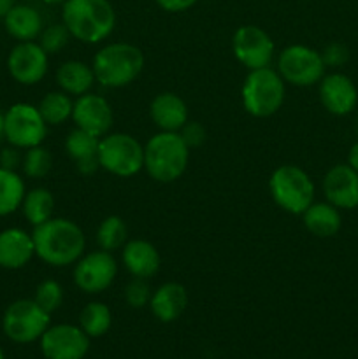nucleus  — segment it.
Returning a JSON list of instances; mask_svg holds the SVG:
<instances>
[{"label":"nucleus","mask_w":358,"mask_h":359,"mask_svg":"<svg viewBox=\"0 0 358 359\" xmlns=\"http://www.w3.org/2000/svg\"><path fill=\"white\" fill-rule=\"evenodd\" d=\"M35 256L55 269L74 266L86 251V235L83 228L67 217H55L39 224L32 231Z\"/></svg>","instance_id":"1"},{"label":"nucleus","mask_w":358,"mask_h":359,"mask_svg":"<svg viewBox=\"0 0 358 359\" xmlns=\"http://www.w3.org/2000/svg\"><path fill=\"white\" fill-rule=\"evenodd\" d=\"M62 23L70 37L84 44H100L114 32L116 13L109 0H67Z\"/></svg>","instance_id":"2"},{"label":"nucleus","mask_w":358,"mask_h":359,"mask_svg":"<svg viewBox=\"0 0 358 359\" xmlns=\"http://www.w3.org/2000/svg\"><path fill=\"white\" fill-rule=\"evenodd\" d=\"M144 53L130 42H109L95 53L91 69L100 86L109 90L130 86L144 70Z\"/></svg>","instance_id":"3"},{"label":"nucleus","mask_w":358,"mask_h":359,"mask_svg":"<svg viewBox=\"0 0 358 359\" xmlns=\"http://www.w3.org/2000/svg\"><path fill=\"white\" fill-rule=\"evenodd\" d=\"M190 149L181 139L179 132H160L154 133L144 144V170L153 181L161 184H171L188 168Z\"/></svg>","instance_id":"4"},{"label":"nucleus","mask_w":358,"mask_h":359,"mask_svg":"<svg viewBox=\"0 0 358 359\" xmlns=\"http://www.w3.org/2000/svg\"><path fill=\"white\" fill-rule=\"evenodd\" d=\"M286 83L272 67L248 70L241 88L242 107L253 118H270L283 107Z\"/></svg>","instance_id":"5"},{"label":"nucleus","mask_w":358,"mask_h":359,"mask_svg":"<svg viewBox=\"0 0 358 359\" xmlns=\"http://www.w3.org/2000/svg\"><path fill=\"white\" fill-rule=\"evenodd\" d=\"M269 191L281 210L302 216V212L314 202L316 186L304 168L284 163L270 174Z\"/></svg>","instance_id":"6"},{"label":"nucleus","mask_w":358,"mask_h":359,"mask_svg":"<svg viewBox=\"0 0 358 359\" xmlns=\"http://www.w3.org/2000/svg\"><path fill=\"white\" fill-rule=\"evenodd\" d=\"M98 165L116 177H133L144 170V146L125 132H109L98 142Z\"/></svg>","instance_id":"7"},{"label":"nucleus","mask_w":358,"mask_h":359,"mask_svg":"<svg viewBox=\"0 0 358 359\" xmlns=\"http://www.w3.org/2000/svg\"><path fill=\"white\" fill-rule=\"evenodd\" d=\"M276 70L284 83L297 88L314 86L326 74L321 53L305 44H291L281 49L276 58Z\"/></svg>","instance_id":"8"},{"label":"nucleus","mask_w":358,"mask_h":359,"mask_svg":"<svg viewBox=\"0 0 358 359\" xmlns=\"http://www.w3.org/2000/svg\"><path fill=\"white\" fill-rule=\"evenodd\" d=\"M51 325V314L46 312L34 298H21L6 309L2 330L9 340L16 344H32L41 340Z\"/></svg>","instance_id":"9"},{"label":"nucleus","mask_w":358,"mask_h":359,"mask_svg":"<svg viewBox=\"0 0 358 359\" xmlns=\"http://www.w3.org/2000/svg\"><path fill=\"white\" fill-rule=\"evenodd\" d=\"M48 128L37 105L28 102H18L4 112L6 142L21 151L41 146L48 137Z\"/></svg>","instance_id":"10"},{"label":"nucleus","mask_w":358,"mask_h":359,"mask_svg":"<svg viewBox=\"0 0 358 359\" xmlns=\"http://www.w3.org/2000/svg\"><path fill=\"white\" fill-rule=\"evenodd\" d=\"M116 277H118V262L112 256V252L104 251V249L84 252L74 263V284H76L77 290L86 294L104 293L114 284Z\"/></svg>","instance_id":"11"},{"label":"nucleus","mask_w":358,"mask_h":359,"mask_svg":"<svg viewBox=\"0 0 358 359\" xmlns=\"http://www.w3.org/2000/svg\"><path fill=\"white\" fill-rule=\"evenodd\" d=\"M232 53L248 70L263 69L272 65L276 58V44L263 28L256 25H242L232 37Z\"/></svg>","instance_id":"12"},{"label":"nucleus","mask_w":358,"mask_h":359,"mask_svg":"<svg viewBox=\"0 0 358 359\" xmlns=\"http://www.w3.org/2000/svg\"><path fill=\"white\" fill-rule=\"evenodd\" d=\"M9 76L21 86H35L49 70V55L37 41L18 42L7 56Z\"/></svg>","instance_id":"13"},{"label":"nucleus","mask_w":358,"mask_h":359,"mask_svg":"<svg viewBox=\"0 0 358 359\" xmlns=\"http://www.w3.org/2000/svg\"><path fill=\"white\" fill-rule=\"evenodd\" d=\"M90 349V337L74 325H49L41 337L46 359H83Z\"/></svg>","instance_id":"14"},{"label":"nucleus","mask_w":358,"mask_h":359,"mask_svg":"<svg viewBox=\"0 0 358 359\" xmlns=\"http://www.w3.org/2000/svg\"><path fill=\"white\" fill-rule=\"evenodd\" d=\"M72 121L76 128L84 130L100 139L111 132L114 112L107 98L90 91L74 98Z\"/></svg>","instance_id":"15"},{"label":"nucleus","mask_w":358,"mask_h":359,"mask_svg":"<svg viewBox=\"0 0 358 359\" xmlns=\"http://www.w3.org/2000/svg\"><path fill=\"white\" fill-rule=\"evenodd\" d=\"M318 97L323 109L333 116L351 114L358 105L357 86L343 72L325 74L318 83Z\"/></svg>","instance_id":"16"},{"label":"nucleus","mask_w":358,"mask_h":359,"mask_svg":"<svg viewBox=\"0 0 358 359\" xmlns=\"http://www.w3.org/2000/svg\"><path fill=\"white\" fill-rule=\"evenodd\" d=\"M325 200L339 210H353L358 207V172L347 163L333 165L321 181Z\"/></svg>","instance_id":"17"},{"label":"nucleus","mask_w":358,"mask_h":359,"mask_svg":"<svg viewBox=\"0 0 358 359\" xmlns=\"http://www.w3.org/2000/svg\"><path fill=\"white\" fill-rule=\"evenodd\" d=\"M35 258L34 237L27 230L18 226L0 231V269H25Z\"/></svg>","instance_id":"18"},{"label":"nucleus","mask_w":358,"mask_h":359,"mask_svg":"<svg viewBox=\"0 0 358 359\" xmlns=\"http://www.w3.org/2000/svg\"><path fill=\"white\" fill-rule=\"evenodd\" d=\"M121 263L132 277L151 279L160 270L161 256L150 241L132 238L121 248Z\"/></svg>","instance_id":"19"},{"label":"nucleus","mask_w":358,"mask_h":359,"mask_svg":"<svg viewBox=\"0 0 358 359\" xmlns=\"http://www.w3.org/2000/svg\"><path fill=\"white\" fill-rule=\"evenodd\" d=\"M150 118L160 132H179L190 119L188 105L178 93L161 91L151 100Z\"/></svg>","instance_id":"20"},{"label":"nucleus","mask_w":358,"mask_h":359,"mask_svg":"<svg viewBox=\"0 0 358 359\" xmlns=\"http://www.w3.org/2000/svg\"><path fill=\"white\" fill-rule=\"evenodd\" d=\"M98 142L100 139L81 128L70 130L65 137V153L76 165V170L81 175H91L100 168L98 165Z\"/></svg>","instance_id":"21"},{"label":"nucleus","mask_w":358,"mask_h":359,"mask_svg":"<svg viewBox=\"0 0 358 359\" xmlns=\"http://www.w3.org/2000/svg\"><path fill=\"white\" fill-rule=\"evenodd\" d=\"M188 305V291L179 283H164L153 291L150 309L161 323H172L183 316Z\"/></svg>","instance_id":"22"},{"label":"nucleus","mask_w":358,"mask_h":359,"mask_svg":"<svg viewBox=\"0 0 358 359\" xmlns=\"http://www.w3.org/2000/svg\"><path fill=\"white\" fill-rule=\"evenodd\" d=\"M2 20L7 34L16 39L18 42L35 41L44 30V21H42L41 13L35 7L27 6V4H14Z\"/></svg>","instance_id":"23"},{"label":"nucleus","mask_w":358,"mask_h":359,"mask_svg":"<svg viewBox=\"0 0 358 359\" xmlns=\"http://www.w3.org/2000/svg\"><path fill=\"white\" fill-rule=\"evenodd\" d=\"M302 223L311 235L318 238H330L339 233L343 226V216L337 207L325 202H312L302 212Z\"/></svg>","instance_id":"24"},{"label":"nucleus","mask_w":358,"mask_h":359,"mask_svg":"<svg viewBox=\"0 0 358 359\" xmlns=\"http://www.w3.org/2000/svg\"><path fill=\"white\" fill-rule=\"evenodd\" d=\"M56 84L62 91H65L70 97H81L84 93H90L93 90L95 72L91 65L81 62V60H67L56 69L55 74Z\"/></svg>","instance_id":"25"},{"label":"nucleus","mask_w":358,"mask_h":359,"mask_svg":"<svg viewBox=\"0 0 358 359\" xmlns=\"http://www.w3.org/2000/svg\"><path fill=\"white\" fill-rule=\"evenodd\" d=\"M20 210L27 223L35 228L55 216V196L44 186L27 189Z\"/></svg>","instance_id":"26"},{"label":"nucleus","mask_w":358,"mask_h":359,"mask_svg":"<svg viewBox=\"0 0 358 359\" xmlns=\"http://www.w3.org/2000/svg\"><path fill=\"white\" fill-rule=\"evenodd\" d=\"M27 186L18 170L0 167V217H6L21 209Z\"/></svg>","instance_id":"27"},{"label":"nucleus","mask_w":358,"mask_h":359,"mask_svg":"<svg viewBox=\"0 0 358 359\" xmlns=\"http://www.w3.org/2000/svg\"><path fill=\"white\" fill-rule=\"evenodd\" d=\"M39 112L48 126H60L72 119L74 98L65 91H48L39 102Z\"/></svg>","instance_id":"28"},{"label":"nucleus","mask_w":358,"mask_h":359,"mask_svg":"<svg viewBox=\"0 0 358 359\" xmlns=\"http://www.w3.org/2000/svg\"><path fill=\"white\" fill-rule=\"evenodd\" d=\"M112 325L111 309L102 302H90L79 314V326L90 339L105 335Z\"/></svg>","instance_id":"29"},{"label":"nucleus","mask_w":358,"mask_h":359,"mask_svg":"<svg viewBox=\"0 0 358 359\" xmlns=\"http://www.w3.org/2000/svg\"><path fill=\"white\" fill-rule=\"evenodd\" d=\"M95 238H97L98 249L114 252L121 249L126 244V241H128V228H126L123 217L112 214V216L104 217L100 221Z\"/></svg>","instance_id":"30"},{"label":"nucleus","mask_w":358,"mask_h":359,"mask_svg":"<svg viewBox=\"0 0 358 359\" xmlns=\"http://www.w3.org/2000/svg\"><path fill=\"white\" fill-rule=\"evenodd\" d=\"M53 156L48 147L35 146L30 147L23 153V161H21V170L28 179H42L51 172Z\"/></svg>","instance_id":"31"},{"label":"nucleus","mask_w":358,"mask_h":359,"mask_svg":"<svg viewBox=\"0 0 358 359\" xmlns=\"http://www.w3.org/2000/svg\"><path fill=\"white\" fill-rule=\"evenodd\" d=\"M63 287L58 280L55 279H44L42 283L37 284L35 287L34 300L44 309L46 312L53 314V312L58 311L63 304Z\"/></svg>","instance_id":"32"},{"label":"nucleus","mask_w":358,"mask_h":359,"mask_svg":"<svg viewBox=\"0 0 358 359\" xmlns=\"http://www.w3.org/2000/svg\"><path fill=\"white\" fill-rule=\"evenodd\" d=\"M70 41V34L67 30V27L63 23H55L49 25V27H44V30L41 32L39 35V44L42 46L46 53L49 56L51 55H58L62 53L63 49L67 48Z\"/></svg>","instance_id":"33"},{"label":"nucleus","mask_w":358,"mask_h":359,"mask_svg":"<svg viewBox=\"0 0 358 359\" xmlns=\"http://www.w3.org/2000/svg\"><path fill=\"white\" fill-rule=\"evenodd\" d=\"M151 294H153V291H151L147 279L132 277V280L126 284L123 297H125V302L132 309H142L150 305Z\"/></svg>","instance_id":"34"},{"label":"nucleus","mask_w":358,"mask_h":359,"mask_svg":"<svg viewBox=\"0 0 358 359\" xmlns=\"http://www.w3.org/2000/svg\"><path fill=\"white\" fill-rule=\"evenodd\" d=\"M179 135H181V139L185 140V144L190 149H197V147L204 146V142L207 140V130L202 123L188 119L185 126L179 130Z\"/></svg>","instance_id":"35"},{"label":"nucleus","mask_w":358,"mask_h":359,"mask_svg":"<svg viewBox=\"0 0 358 359\" xmlns=\"http://www.w3.org/2000/svg\"><path fill=\"white\" fill-rule=\"evenodd\" d=\"M319 53H321L323 63H325L326 69H329V67L339 69V67L346 65L347 60H350V49L344 44H340V42H330V44L325 46L323 51Z\"/></svg>","instance_id":"36"},{"label":"nucleus","mask_w":358,"mask_h":359,"mask_svg":"<svg viewBox=\"0 0 358 359\" xmlns=\"http://www.w3.org/2000/svg\"><path fill=\"white\" fill-rule=\"evenodd\" d=\"M21 161H23V154L21 149L7 144L6 147L0 149V167L7 168V170H18L21 168Z\"/></svg>","instance_id":"37"},{"label":"nucleus","mask_w":358,"mask_h":359,"mask_svg":"<svg viewBox=\"0 0 358 359\" xmlns=\"http://www.w3.org/2000/svg\"><path fill=\"white\" fill-rule=\"evenodd\" d=\"M199 0H157L158 6L167 13H183V11L193 7Z\"/></svg>","instance_id":"38"},{"label":"nucleus","mask_w":358,"mask_h":359,"mask_svg":"<svg viewBox=\"0 0 358 359\" xmlns=\"http://www.w3.org/2000/svg\"><path fill=\"white\" fill-rule=\"evenodd\" d=\"M347 165L358 172V140L347 151Z\"/></svg>","instance_id":"39"},{"label":"nucleus","mask_w":358,"mask_h":359,"mask_svg":"<svg viewBox=\"0 0 358 359\" xmlns=\"http://www.w3.org/2000/svg\"><path fill=\"white\" fill-rule=\"evenodd\" d=\"M14 6V0H0V20L7 14V11Z\"/></svg>","instance_id":"40"},{"label":"nucleus","mask_w":358,"mask_h":359,"mask_svg":"<svg viewBox=\"0 0 358 359\" xmlns=\"http://www.w3.org/2000/svg\"><path fill=\"white\" fill-rule=\"evenodd\" d=\"M2 140H6V133H4V112L0 111V144Z\"/></svg>","instance_id":"41"},{"label":"nucleus","mask_w":358,"mask_h":359,"mask_svg":"<svg viewBox=\"0 0 358 359\" xmlns=\"http://www.w3.org/2000/svg\"><path fill=\"white\" fill-rule=\"evenodd\" d=\"M42 2L49 4V6H53V4H62V6H63V4H65L67 0H42Z\"/></svg>","instance_id":"42"},{"label":"nucleus","mask_w":358,"mask_h":359,"mask_svg":"<svg viewBox=\"0 0 358 359\" xmlns=\"http://www.w3.org/2000/svg\"><path fill=\"white\" fill-rule=\"evenodd\" d=\"M0 359H6V354H4L2 349H0Z\"/></svg>","instance_id":"43"},{"label":"nucleus","mask_w":358,"mask_h":359,"mask_svg":"<svg viewBox=\"0 0 358 359\" xmlns=\"http://www.w3.org/2000/svg\"><path fill=\"white\" fill-rule=\"evenodd\" d=\"M354 128H357V133H358V114H357V121H354Z\"/></svg>","instance_id":"44"}]
</instances>
